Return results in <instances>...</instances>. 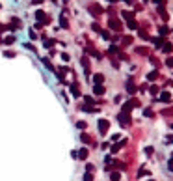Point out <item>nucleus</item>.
<instances>
[{
  "label": "nucleus",
  "mask_w": 173,
  "mask_h": 181,
  "mask_svg": "<svg viewBox=\"0 0 173 181\" xmlns=\"http://www.w3.org/2000/svg\"><path fill=\"white\" fill-rule=\"evenodd\" d=\"M36 19H37V22H41V25H48V22H51V19H48L45 15V11H41V10L36 11Z\"/></svg>",
  "instance_id": "nucleus-1"
},
{
  "label": "nucleus",
  "mask_w": 173,
  "mask_h": 181,
  "mask_svg": "<svg viewBox=\"0 0 173 181\" xmlns=\"http://www.w3.org/2000/svg\"><path fill=\"white\" fill-rule=\"evenodd\" d=\"M108 26H110L112 30H115V32H119V30L123 28V25H121V21H119V19H114V17H112L110 21H108Z\"/></svg>",
  "instance_id": "nucleus-2"
},
{
  "label": "nucleus",
  "mask_w": 173,
  "mask_h": 181,
  "mask_svg": "<svg viewBox=\"0 0 173 181\" xmlns=\"http://www.w3.org/2000/svg\"><path fill=\"white\" fill-rule=\"evenodd\" d=\"M110 129V121L108 120H99V133L101 134H106Z\"/></svg>",
  "instance_id": "nucleus-3"
},
{
  "label": "nucleus",
  "mask_w": 173,
  "mask_h": 181,
  "mask_svg": "<svg viewBox=\"0 0 173 181\" xmlns=\"http://www.w3.org/2000/svg\"><path fill=\"white\" fill-rule=\"evenodd\" d=\"M88 10H89V13H91V15H95V17H99V15L103 13V8L99 6V4H91Z\"/></svg>",
  "instance_id": "nucleus-4"
},
{
  "label": "nucleus",
  "mask_w": 173,
  "mask_h": 181,
  "mask_svg": "<svg viewBox=\"0 0 173 181\" xmlns=\"http://www.w3.org/2000/svg\"><path fill=\"white\" fill-rule=\"evenodd\" d=\"M21 26H22V22H21V19L13 17V19H11V25H8V30H17V28H21Z\"/></svg>",
  "instance_id": "nucleus-5"
},
{
  "label": "nucleus",
  "mask_w": 173,
  "mask_h": 181,
  "mask_svg": "<svg viewBox=\"0 0 173 181\" xmlns=\"http://www.w3.org/2000/svg\"><path fill=\"white\" fill-rule=\"evenodd\" d=\"M119 121H121V125H129V123H130L129 112H121V114H119Z\"/></svg>",
  "instance_id": "nucleus-6"
},
{
  "label": "nucleus",
  "mask_w": 173,
  "mask_h": 181,
  "mask_svg": "<svg viewBox=\"0 0 173 181\" xmlns=\"http://www.w3.org/2000/svg\"><path fill=\"white\" fill-rule=\"evenodd\" d=\"M88 155H89V151H88L86 148H82L80 151H77V159H80V161H86V159H88Z\"/></svg>",
  "instance_id": "nucleus-7"
},
{
  "label": "nucleus",
  "mask_w": 173,
  "mask_h": 181,
  "mask_svg": "<svg viewBox=\"0 0 173 181\" xmlns=\"http://www.w3.org/2000/svg\"><path fill=\"white\" fill-rule=\"evenodd\" d=\"M71 94L75 95V97H80V88H78L77 82H73V84H71Z\"/></svg>",
  "instance_id": "nucleus-8"
},
{
  "label": "nucleus",
  "mask_w": 173,
  "mask_h": 181,
  "mask_svg": "<svg viewBox=\"0 0 173 181\" xmlns=\"http://www.w3.org/2000/svg\"><path fill=\"white\" fill-rule=\"evenodd\" d=\"M93 94H95V95H103V94H104V86H103V84H95V86H93Z\"/></svg>",
  "instance_id": "nucleus-9"
},
{
  "label": "nucleus",
  "mask_w": 173,
  "mask_h": 181,
  "mask_svg": "<svg viewBox=\"0 0 173 181\" xmlns=\"http://www.w3.org/2000/svg\"><path fill=\"white\" fill-rule=\"evenodd\" d=\"M93 82H95V84H103V82H104V75L95 73V75H93Z\"/></svg>",
  "instance_id": "nucleus-10"
},
{
  "label": "nucleus",
  "mask_w": 173,
  "mask_h": 181,
  "mask_svg": "<svg viewBox=\"0 0 173 181\" xmlns=\"http://www.w3.org/2000/svg\"><path fill=\"white\" fill-rule=\"evenodd\" d=\"M2 43H4V45H13V43H15V36H6V37L2 39Z\"/></svg>",
  "instance_id": "nucleus-11"
},
{
  "label": "nucleus",
  "mask_w": 173,
  "mask_h": 181,
  "mask_svg": "<svg viewBox=\"0 0 173 181\" xmlns=\"http://www.w3.org/2000/svg\"><path fill=\"white\" fill-rule=\"evenodd\" d=\"M43 64H45V67H47V69H51V71H54V73H56V69H54V65L51 64V60H48V58H43Z\"/></svg>",
  "instance_id": "nucleus-12"
},
{
  "label": "nucleus",
  "mask_w": 173,
  "mask_h": 181,
  "mask_svg": "<svg viewBox=\"0 0 173 181\" xmlns=\"http://www.w3.org/2000/svg\"><path fill=\"white\" fill-rule=\"evenodd\" d=\"M60 26H62V28H69V22H67V19H65L63 15L60 17Z\"/></svg>",
  "instance_id": "nucleus-13"
},
{
  "label": "nucleus",
  "mask_w": 173,
  "mask_h": 181,
  "mask_svg": "<svg viewBox=\"0 0 173 181\" xmlns=\"http://www.w3.org/2000/svg\"><path fill=\"white\" fill-rule=\"evenodd\" d=\"M164 52H173V45H171V43L164 41Z\"/></svg>",
  "instance_id": "nucleus-14"
},
{
  "label": "nucleus",
  "mask_w": 173,
  "mask_h": 181,
  "mask_svg": "<svg viewBox=\"0 0 173 181\" xmlns=\"http://www.w3.org/2000/svg\"><path fill=\"white\" fill-rule=\"evenodd\" d=\"M82 110H84V112H97V108H95V106H91V105H84V106H82Z\"/></svg>",
  "instance_id": "nucleus-15"
},
{
  "label": "nucleus",
  "mask_w": 173,
  "mask_h": 181,
  "mask_svg": "<svg viewBox=\"0 0 173 181\" xmlns=\"http://www.w3.org/2000/svg\"><path fill=\"white\" fill-rule=\"evenodd\" d=\"M110 179H112V181H119V179H121V174H119V172H112V174H110Z\"/></svg>",
  "instance_id": "nucleus-16"
},
{
  "label": "nucleus",
  "mask_w": 173,
  "mask_h": 181,
  "mask_svg": "<svg viewBox=\"0 0 173 181\" xmlns=\"http://www.w3.org/2000/svg\"><path fill=\"white\" fill-rule=\"evenodd\" d=\"M127 92H129V94H134V92H136L134 82H129V84H127Z\"/></svg>",
  "instance_id": "nucleus-17"
},
{
  "label": "nucleus",
  "mask_w": 173,
  "mask_h": 181,
  "mask_svg": "<svg viewBox=\"0 0 173 181\" xmlns=\"http://www.w3.org/2000/svg\"><path fill=\"white\" fill-rule=\"evenodd\" d=\"M80 140H82L84 144H89V142H91V138L88 137V134H86V133H82V134H80Z\"/></svg>",
  "instance_id": "nucleus-18"
},
{
  "label": "nucleus",
  "mask_w": 173,
  "mask_h": 181,
  "mask_svg": "<svg viewBox=\"0 0 173 181\" xmlns=\"http://www.w3.org/2000/svg\"><path fill=\"white\" fill-rule=\"evenodd\" d=\"M160 99H162V101H166V103H167V101H169V99H171V95H169V92H162V95H160Z\"/></svg>",
  "instance_id": "nucleus-19"
},
{
  "label": "nucleus",
  "mask_w": 173,
  "mask_h": 181,
  "mask_svg": "<svg viewBox=\"0 0 173 181\" xmlns=\"http://www.w3.org/2000/svg\"><path fill=\"white\" fill-rule=\"evenodd\" d=\"M129 28H130V30H136V28H138V22H136L134 19H130V21H129Z\"/></svg>",
  "instance_id": "nucleus-20"
},
{
  "label": "nucleus",
  "mask_w": 173,
  "mask_h": 181,
  "mask_svg": "<svg viewBox=\"0 0 173 181\" xmlns=\"http://www.w3.org/2000/svg\"><path fill=\"white\" fill-rule=\"evenodd\" d=\"M147 79H149V80H155V79H158V71H151L149 75H147Z\"/></svg>",
  "instance_id": "nucleus-21"
},
{
  "label": "nucleus",
  "mask_w": 173,
  "mask_h": 181,
  "mask_svg": "<svg viewBox=\"0 0 173 181\" xmlns=\"http://www.w3.org/2000/svg\"><path fill=\"white\" fill-rule=\"evenodd\" d=\"M123 17H125L127 21H130V19H134V13H130V11H123Z\"/></svg>",
  "instance_id": "nucleus-22"
},
{
  "label": "nucleus",
  "mask_w": 173,
  "mask_h": 181,
  "mask_svg": "<svg viewBox=\"0 0 173 181\" xmlns=\"http://www.w3.org/2000/svg\"><path fill=\"white\" fill-rule=\"evenodd\" d=\"M84 181H93V174L91 172H86L84 174Z\"/></svg>",
  "instance_id": "nucleus-23"
},
{
  "label": "nucleus",
  "mask_w": 173,
  "mask_h": 181,
  "mask_svg": "<svg viewBox=\"0 0 173 181\" xmlns=\"http://www.w3.org/2000/svg\"><path fill=\"white\" fill-rule=\"evenodd\" d=\"M136 52H138V54H147L149 51H147L145 47H138V49H136Z\"/></svg>",
  "instance_id": "nucleus-24"
},
{
  "label": "nucleus",
  "mask_w": 173,
  "mask_h": 181,
  "mask_svg": "<svg viewBox=\"0 0 173 181\" xmlns=\"http://www.w3.org/2000/svg\"><path fill=\"white\" fill-rule=\"evenodd\" d=\"M77 127H78V129H82V131H84V129H86V127H88V123H86V121H77Z\"/></svg>",
  "instance_id": "nucleus-25"
},
{
  "label": "nucleus",
  "mask_w": 173,
  "mask_h": 181,
  "mask_svg": "<svg viewBox=\"0 0 173 181\" xmlns=\"http://www.w3.org/2000/svg\"><path fill=\"white\" fill-rule=\"evenodd\" d=\"M108 52H110V54H115V52H119V49L115 47V45H112V47L108 49Z\"/></svg>",
  "instance_id": "nucleus-26"
},
{
  "label": "nucleus",
  "mask_w": 173,
  "mask_h": 181,
  "mask_svg": "<svg viewBox=\"0 0 173 181\" xmlns=\"http://www.w3.org/2000/svg\"><path fill=\"white\" fill-rule=\"evenodd\" d=\"M101 36H103L104 39H110V32H108V30H101Z\"/></svg>",
  "instance_id": "nucleus-27"
},
{
  "label": "nucleus",
  "mask_w": 173,
  "mask_h": 181,
  "mask_svg": "<svg viewBox=\"0 0 173 181\" xmlns=\"http://www.w3.org/2000/svg\"><path fill=\"white\" fill-rule=\"evenodd\" d=\"M84 101H86V105H93L95 101H93V97H89V95H86L84 97Z\"/></svg>",
  "instance_id": "nucleus-28"
},
{
  "label": "nucleus",
  "mask_w": 173,
  "mask_h": 181,
  "mask_svg": "<svg viewBox=\"0 0 173 181\" xmlns=\"http://www.w3.org/2000/svg\"><path fill=\"white\" fill-rule=\"evenodd\" d=\"M4 56H6V58H15V52H11V51H6V52H4Z\"/></svg>",
  "instance_id": "nucleus-29"
},
{
  "label": "nucleus",
  "mask_w": 173,
  "mask_h": 181,
  "mask_svg": "<svg viewBox=\"0 0 173 181\" xmlns=\"http://www.w3.org/2000/svg\"><path fill=\"white\" fill-rule=\"evenodd\" d=\"M132 43V37H123V45H130Z\"/></svg>",
  "instance_id": "nucleus-30"
},
{
  "label": "nucleus",
  "mask_w": 173,
  "mask_h": 181,
  "mask_svg": "<svg viewBox=\"0 0 173 181\" xmlns=\"http://www.w3.org/2000/svg\"><path fill=\"white\" fill-rule=\"evenodd\" d=\"M145 174H147V175H149V170H145V168H141V170H140V174H138V175H140V177H143V175H145Z\"/></svg>",
  "instance_id": "nucleus-31"
},
{
  "label": "nucleus",
  "mask_w": 173,
  "mask_h": 181,
  "mask_svg": "<svg viewBox=\"0 0 173 181\" xmlns=\"http://www.w3.org/2000/svg\"><path fill=\"white\" fill-rule=\"evenodd\" d=\"M69 58H71V56H69L67 52H62V60H63V62H69Z\"/></svg>",
  "instance_id": "nucleus-32"
},
{
  "label": "nucleus",
  "mask_w": 173,
  "mask_h": 181,
  "mask_svg": "<svg viewBox=\"0 0 173 181\" xmlns=\"http://www.w3.org/2000/svg\"><path fill=\"white\" fill-rule=\"evenodd\" d=\"M91 28H93L95 32H101V26H99V25H97V22H93V25H91Z\"/></svg>",
  "instance_id": "nucleus-33"
},
{
  "label": "nucleus",
  "mask_w": 173,
  "mask_h": 181,
  "mask_svg": "<svg viewBox=\"0 0 173 181\" xmlns=\"http://www.w3.org/2000/svg\"><path fill=\"white\" fill-rule=\"evenodd\" d=\"M167 32H169V30H167V28H166V26H160V34H164V36H166V34H167Z\"/></svg>",
  "instance_id": "nucleus-34"
},
{
  "label": "nucleus",
  "mask_w": 173,
  "mask_h": 181,
  "mask_svg": "<svg viewBox=\"0 0 173 181\" xmlns=\"http://www.w3.org/2000/svg\"><path fill=\"white\" fill-rule=\"evenodd\" d=\"M86 170H88V172H93V170H95V166H93V164H91V163H89V164H88V166H86Z\"/></svg>",
  "instance_id": "nucleus-35"
},
{
  "label": "nucleus",
  "mask_w": 173,
  "mask_h": 181,
  "mask_svg": "<svg viewBox=\"0 0 173 181\" xmlns=\"http://www.w3.org/2000/svg\"><path fill=\"white\" fill-rule=\"evenodd\" d=\"M6 30H8V25H0V34L6 32Z\"/></svg>",
  "instance_id": "nucleus-36"
},
{
  "label": "nucleus",
  "mask_w": 173,
  "mask_h": 181,
  "mask_svg": "<svg viewBox=\"0 0 173 181\" xmlns=\"http://www.w3.org/2000/svg\"><path fill=\"white\" fill-rule=\"evenodd\" d=\"M151 94H158V88L156 86H151Z\"/></svg>",
  "instance_id": "nucleus-37"
},
{
  "label": "nucleus",
  "mask_w": 173,
  "mask_h": 181,
  "mask_svg": "<svg viewBox=\"0 0 173 181\" xmlns=\"http://www.w3.org/2000/svg\"><path fill=\"white\" fill-rule=\"evenodd\" d=\"M36 37H37V36H36V32H34V30H30V39H36Z\"/></svg>",
  "instance_id": "nucleus-38"
},
{
  "label": "nucleus",
  "mask_w": 173,
  "mask_h": 181,
  "mask_svg": "<svg viewBox=\"0 0 173 181\" xmlns=\"http://www.w3.org/2000/svg\"><path fill=\"white\" fill-rule=\"evenodd\" d=\"M167 65H169V67H173V58H167Z\"/></svg>",
  "instance_id": "nucleus-39"
},
{
  "label": "nucleus",
  "mask_w": 173,
  "mask_h": 181,
  "mask_svg": "<svg viewBox=\"0 0 173 181\" xmlns=\"http://www.w3.org/2000/svg\"><path fill=\"white\" fill-rule=\"evenodd\" d=\"M43 2V0H34V4H41Z\"/></svg>",
  "instance_id": "nucleus-40"
},
{
  "label": "nucleus",
  "mask_w": 173,
  "mask_h": 181,
  "mask_svg": "<svg viewBox=\"0 0 173 181\" xmlns=\"http://www.w3.org/2000/svg\"><path fill=\"white\" fill-rule=\"evenodd\" d=\"M125 2H127V4H130V2H132V0H125Z\"/></svg>",
  "instance_id": "nucleus-41"
},
{
  "label": "nucleus",
  "mask_w": 173,
  "mask_h": 181,
  "mask_svg": "<svg viewBox=\"0 0 173 181\" xmlns=\"http://www.w3.org/2000/svg\"><path fill=\"white\" fill-rule=\"evenodd\" d=\"M155 2H160V0H155Z\"/></svg>",
  "instance_id": "nucleus-42"
},
{
  "label": "nucleus",
  "mask_w": 173,
  "mask_h": 181,
  "mask_svg": "<svg viewBox=\"0 0 173 181\" xmlns=\"http://www.w3.org/2000/svg\"><path fill=\"white\" fill-rule=\"evenodd\" d=\"M0 43H2V37H0Z\"/></svg>",
  "instance_id": "nucleus-43"
},
{
  "label": "nucleus",
  "mask_w": 173,
  "mask_h": 181,
  "mask_svg": "<svg viewBox=\"0 0 173 181\" xmlns=\"http://www.w3.org/2000/svg\"><path fill=\"white\" fill-rule=\"evenodd\" d=\"M63 2H67V0H63Z\"/></svg>",
  "instance_id": "nucleus-44"
},
{
  "label": "nucleus",
  "mask_w": 173,
  "mask_h": 181,
  "mask_svg": "<svg viewBox=\"0 0 173 181\" xmlns=\"http://www.w3.org/2000/svg\"><path fill=\"white\" fill-rule=\"evenodd\" d=\"M0 8H2V4H0Z\"/></svg>",
  "instance_id": "nucleus-45"
},
{
  "label": "nucleus",
  "mask_w": 173,
  "mask_h": 181,
  "mask_svg": "<svg viewBox=\"0 0 173 181\" xmlns=\"http://www.w3.org/2000/svg\"><path fill=\"white\" fill-rule=\"evenodd\" d=\"M149 181H153V179H149Z\"/></svg>",
  "instance_id": "nucleus-46"
}]
</instances>
